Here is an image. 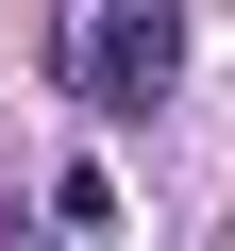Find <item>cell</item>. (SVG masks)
<instances>
[{
  "instance_id": "1",
  "label": "cell",
  "mask_w": 235,
  "mask_h": 251,
  "mask_svg": "<svg viewBox=\"0 0 235 251\" xmlns=\"http://www.w3.org/2000/svg\"><path fill=\"white\" fill-rule=\"evenodd\" d=\"M51 67H67L84 117H151L185 84V17H168V0H67V17H51Z\"/></svg>"
}]
</instances>
